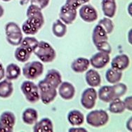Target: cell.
Returning a JSON list of instances; mask_svg holds the SVG:
<instances>
[{
  "label": "cell",
  "mask_w": 132,
  "mask_h": 132,
  "mask_svg": "<svg viewBox=\"0 0 132 132\" xmlns=\"http://www.w3.org/2000/svg\"><path fill=\"white\" fill-rule=\"evenodd\" d=\"M42 9L37 6L30 4L26 11V19L22 25L21 30L27 35H35L44 24V17Z\"/></svg>",
  "instance_id": "1"
},
{
  "label": "cell",
  "mask_w": 132,
  "mask_h": 132,
  "mask_svg": "<svg viewBox=\"0 0 132 132\" xmlns=\"http://www.w3.org/2000/svg\"><path fill=\"white\" fill-rule=\"evenodd\" d=\"M33 53L43 63H51L55 60L56 57L55 49L50 44L45 41L39 42Z\"/></svg>",
  "instance_id": "2"
},
{
  "label": "cell",
  "mask_w": 132,
  "mask_h": 132,
  "mask_svg": "<svg viewBox=\"0 0 132 132\" xmlns=\"http://www.w3.org/2000/svg\"><path fill=\"white\" fill-rule=\"evenodd\" d=\"M41 101L44 104L48 105L55 100L57 96V89L51 86L44 79L39 81L37 84Z\"/></svg>",
  "instance_id": "3"
},
{
  "label": "cell",
  "mask_w": 132,
  "mask_h": 132,
  "mask_svg": "<svg viewBox=\"0 0 132 132\" xmlns=\"http://www.w3.org/2000/svg\"><path fill=\"white\" fill-rule=\"evenodd\" d=\"M86 123L96 128L103 127L109 121V115L104 110H94L89 112L86 117Z\"/></svg>",
  "instance_id": "4"
},
{
  "label": "cell",
  "mask_w": 132,
  "mask_h": 132,
  "mask_svg": "<svg viewBox=\"0 0 132 132\" xmlns=\"http://www.w3.org/2000/svg\"><path fill=\"white\" fill-rule=\"evenodd\" d=\"M23 76L28 80H34L43 74L44 65L39 61H32L26 63L22 68Z\"/></svg>",
  "instance_id": "5"
},
{
  "label": "cell",
  "mask_w": 132,
  "mask_h": 132,
  "mask_svg": "<svg viewBox=\"0 0 132 132\" xmlns=\"http://www.w3.org/2000/svg\"><path fill=\"white\" fill-rule=\"evenodd\" d=\"M21 92L26 99L30 103H36L39 101L38 86L31 80L24 81L20 86Z\"/></svg>",
  "instance_id": "6"
},
{
  "label": "cell",
  "mask_w": 132,
  "mask_h": 132,
  "mask_svg": "<svg viewBox=\"0 0 132 132\" xmlns=\"http://www.w3.org/2000/svg\"><path fill=\"white\" fill-rule=\"evenodd\" d=\"M98 94L94 87H89L84 89L81 96V105L84 109L92 110L96 105Z\"/></svg>",
  "instance_id": "7"
},
{
  "label": "cell",
  "mask_w": 132,
  "mask_h": 132,
  "mask_svg": "<svg viewBox=\"0 0 132 132\" xmlns=\"http://www.w3.org/2000/svg\"><path fill=\"white\" fill-rule=\"evenodd\" d=\"M15 125V116L11 111H4L0 115V131L11 132Z\"/></svg>",
  "instance_id": "8"
},
{
  "label": "cell",
  "mask_w": 132,
  "mask_h": 132,
  "mask_svg": "<svg viewBox=\"0 0 132 132\" xmlns=\"http://www.w3.org/2000/svg\"><path fill=\"white\" fill-rule=\"evenodd\" d=\"M79 15L81 20L86 23H93L98 19L96 9L89 4H84L79 7Z\"/></svg>",
  "instance_id": "9"
},
{
  "label": "cell",
  "mask_w": 132,
  "mask_h": 132,
  "mask_svg": "<svg viewBox=\"0 0 132 132\" xmlns=\"http://www.w3.org/2000/svg\"><path fill=\"white\" fill-rule=\"evenodd\" d=\"M77 15V11L75 9L67 5L63 4L60 9L59 18L66 25H70L75 20Z\"/></svg>",
  "instance_id": "10"
},
{
  "label": "cell",
  "mask_w": 132,
  "mask_h": 132,
  "mask_svg": "<svg viewBox=\"0 0 132 132\" xmlns=\"http://www.w3.org/2000/svg\"><path fill=\"white\" fill-rule=\"evenodd\" d=\"M110 61V54L98 51L92 56L89 60L90 65L95 69H102L109 63Z\"/></svg>",
  "instance_id": "11"
},
{
  "label": "cell",
  "mask_w": 132,
  "mask_h": 132,
  "mask_svg": "<svg viewBox=\"0 0 132 132\" xmlns=\"http://www.w3.org/2000/svg\"><path fill=\"white\" fill-rule=\"evenodd\" d=\"M57 89L60 96L65 101L71 100L75 95V86L68 81H62Z\"/></svg>",
  "instance_id": "12"
},
{
  "label": "cell",
  "mask_w": 132,
  "mask_h": 132,
  "mask_svg": "<svg viewBox=\"0 0 132 132\" xmlns=\"http://www.w3.org/2000/svg\"><path fill=\"white\" fill-rule=\"evenodd\" d=\"M130 60L126 54H119L112 59L110 65L111 68L118 71L122 72L129 66Z\"/></svg>",
  "instance_id": "13"
},
{
  "label": "cell",
  "mask_w": 132,
  "mask_h": 132,
  "mask_svg": "<svg viewBox=\"0 0 132 132\" xmlns=\"http://www.w3.org/2000/svg\"><path fill=\"white\" fill-rule=\"evenodd\" d=\"M90 66L89 60L84 57H79L75 59L71 64V69L75 72L82 73L86 72Z\"/></svg>",
  "instance_id": "14"
},
{
  "label": "cell",
  "mask_w": 132,
  "mask_h": 132,
  "mask_svg": "<svg viewBox=\"0 0 132 132\" xmlns=\"http://www.w3.org/2000/svg\"><path fill=\"white\" fill-rule=\"evenodd\" d=\"M85 80L86 84L91 87H97L101 84V77L97 70L90 69L86 70L85 75Z\"/></svg>",
  "instance_id": "15"
},
{
  "label": "cell",
  "mask_w": 132,
  "mask_h": 132,
  "mask_svg": "<svg viewBox=\"0 0 132 132\" xmlns=\"http://www.w3.org/2000/svg\"><path fill=\"white\" fill-rule=\"evenodd\" d=\"M44 79L51 86L57 89L62 82V76L59 70L56 69H51L47 72Z\"/></svg>",
  "instance_id": "16"
},
{
  "label": "cell",
  "mask_w": 132,
  "mask_h": 132,
  "mask_svg": "<svg viewBox=\"0 0 132 132\" xmlns=\"http://www.w3.org/2000/svg\"><path fill=\"white\" fill-rule=\"evenodd\" d=\"M101 7L105 16L112 18L117 11V4L115 0H102Z\"/></svg>",
  "instance_id": "17"
},
{
  "label": "cell",
  "mask_w": 132,
  "mask_h": 132,
  "mask_svg": "<svg viewBox=\"0 0 132 132\" xmlns=\"http://www.w3.org/2000/svg\"><path fill=\"white\" fill-rule=\"evenodd\" d=\"M53 131V122L48 117H44L37 122L33 127L35 132H52Z\"/></svg>",
  "instance_id": "18"
},
{
  "label": "cell",
  "mask_w": 132,
  "mask_h": 132,
  "mask_svg": "<svg viewBox=\"0 0 132 132\" xmlns=\"http://www.w3.org/2000/svg\"><path fill=\"white\" fill-rule=\"evenodd\" d=\"M67 118L69 124L73 127L81 126L84 122V114L81 111L77 110H72L70 111L68 114Z\"/></svg>",
  "instance_id": "19"
},
{
  "label": "cell",
  "mask_w": 132,
  "mask_h": 132,
  "mask_svg": "<svg viewBox=\"0 0 132 132\" xmlns=\"http://www.w3.org/2000/svg\"><path fill=\"white\" fill-rule=\"evenodd\" d=\"M22 119L28 125H34L38 120V112L35 108H28L23 112Z\"/></svg>",
  "instance_id": "20"
},
{
  "label": "cell",
  "mask_w": 132,
  "mask_h": 132,
  "mask_svg": "<svg viewBox=\"0 0 132 132\" xmlns=\"http://www.w3.org/2000/svg\"><path fill=\"white\" fill-rule=\"evenodd\" d=\"M21 75V69L15 63L9 64L5 70L6 79L9 81L16 80Z\"/></svg>",
  "instance_id": "21"
},
{
  "label": "cell",
  "mask_w": 132,
  "mask_h": 132,
  "mask_svg": "<svg viewBox=\"0 0 132 132\" xmlns=\"http://www.w3.org/2000/svg\"><path fill=\"white\" fill-rule=\"evenodd\" d=\"M108 35L104 30V29L98 24L95 26L92 32V41L94 44L101 42L103 41H108Z\"/></svg>",
  "instance_id": "22"
},
{
  "label": "cell",
  "mask_w": 132,
  "mask_h": 132,
  "mask_svg": "<svg viewBox=\"0 0 132 132\" xmlns=\"http://www.w3.org/2000/svg\"><path fill=\"white\" fill-rule=\"evenodd\" d=\"M98 97L102 101L105 103H109L113 99H114L113 92H112V86L109 85H105L101 86L97 93Z\"/></svg>",
  "instance_id": "23"
},
{
  "label": "cell",
  "mask_w": 132,
  "mask_h": 132,
  "mask_svg": "<svg viewBox=\"0 0 132 132\" xmlns=\"http://www.w3.org/2000/svg\"><path fill=\"white\" fill-rule=\"evenodd\" d=\"M13 86L11 81L8 79H2L0 81V98H8L12 95Z\"/></svg>",
  "instance_id": "24"
},
{
  "label": "cell",
  "mask_w": 132,
  "mask_h": 132,
  "mask_svg": "<svg viewBox=\"0 0 132 132\" xmlns=\"http://www.w3.org/2000/svg\"><path fill=\"white\" fill-rule=\"evenodd\" d=\"M67 26L66 24L60 19L56 20L52 25V32L58 38H62L67 33Z\"/></svg>",
  "instance_id": "25"
},
{
  "label": "cell",
  "mask_w": 132,
  "mask_h": 132,
  "mask_svg": "<svg viewBox=\"0 0 132 132\" xmlns=\"http://www.w3.org/2000/svg\"><path fill=\"white\" fill-rule=\"evenodd\" d=\"M32 52L28 50L26 47L19 45L18 47L16 48L14 53L15 59L20 63H26L30 59L32 54Z\"/></svg>",
  "instance_id": "26"
},
{
  "label": "cell",
  "mask_w": 132,
  "mask_h": 132,
  "mask_svg": "<svg viewBox=\"0 0 132 132\" xmlns=\"http://www.w3.org/2000/svg\"><path fill=\"white\" fill-rule=\"evenodd\" d=\"M109 103L108 110L111 113L121 114L122 112H124V111L126 110L124 102L120 99V98L113 99L112 101H111Z\"/></svg>",
  "instance_id": "27"
},
{
  "label": "cell",
  "mask_w": 132,
  "mask_h": 132,
  "mask_svg": "<svg viewBox=\"0 0 132 132\" xmlns=\"http://www.w3.org/2000/svg\"><path fill=\"white\" fill-rule=\"evenodd\" d=\"M122 78V72L118 71L113 68H109L105 72V79L110 84H114L121 81Z\"/></svg>",
  "instance_id": "28"
},
{
  "label": "cell",
  "mask_w": 132,
  "mask_h": 132,
  "mask_svg": "<svg viewBox=\"0 0 132 132\" xmlns=\"http://www.w3.org/2000/svg\"><path fill=\"white\" fill-rule=\"evenodd\" d=\"M39 41L35 37H26L23 39L22 42H21L20 45L26 47V48H28L29 51L33 53V51L35 49Z\"/></svg>",
  "instance_id": "29"
},
{
  "label": "cell",
  "mask_w": 132,
  "mask_h": 132,
  "mask_svg": "<svg viewBox=\"0 0 132 132\" xmlns=\"http://www.w3.org/2000/svg\"><path fill=\"white\" fill-rule=\"evenodd\" d=\"M112 89L114 98H121L127 92V85L124 83H120V82L113 84L112 86Z\"/></svg>",
  "instance_id": "30"
},
{
  "label": "cell",
  "mask_w": 132,
  "mask_h": 132,
  "mask_svg": "<svg viewBox=\"0 0 132 132\" xmlns=\"http://www.w3.org/2000/svg\"><path fill=\"white\" fill-rule=\"evenodd\" d=\"M6 35H13L23 33L21 28L15 22H9L5 26Z\"/></svg>",
  "instance_id": "31"
},
{
  "label": "cell",
  "mask_w": 132,
  "mask_h": 132,
  "mask_svg": "<svg viewBox=\"0 0 132 132\" xmlns=\"http://www.w3.org/2000/svg\"><path fill=\"white\" fill-rule=\"evenodd\" d=\"M98 24L104 29V30L106 32L108 35L111 34L114 30V23L110 18L108 17H105L101 19Z\"/></svg>",
  "instance_id": "32"
},
{
  "label": "cell",
  "mask_w": 132,
  "mask_h": 132,
  "mask_svg": "<svg viewBox=\"0 0 132 132\" xmlns=\"http://www.w3.org/2000/svg\"><path fill=\"white\" fill-rule=\"evenodd\" d=\"M23 39V33L18 34V35H13L6 36V41L8 43L14 46H18L20 45Z\"/></svg>",
  "instance_id": "33"
},
{
  "label": "cell",
  "mask_w": 132,
  "mask_h": 132,
  "mask_svg": "<svg viewBox=\"0 0 132 132\" xmlns=\"http://www.w3.org/2000/svg\"><path fill=\"white\" fill-rule=\"evenodd\" d=\"M95 46H96L97 50L98 51H101V52L108 53V54L112 52L111 45L110 44L108 41H103L101 42H99V43L95 44Z\"/></svg>",
  "instance_id": "34"
},
{
  "label": "cell",
  "mask_w": 132,
  "mask_h": 132,
  "mask_svg": "<svg viewBox=\"0 0 132 132\" xmlns=\"http://www.w3.org/2000/svg\"><path fill=\"white\" fill-rule=\"evenodd\" d=\"M87 2H89L88 0H66L65 4L75 9H77L81 5H83Z\"/></svg>",
  "instance_id": "35"
},
{
  "label": "cell",
  "mask_w": 132,
  "mask_h": 132,
  "mask_svg": "<svg viewBox=\"0 0 132 132\" xmlns=\"http://www.w3.org/2000/svg\"><path fill=\"white\" fill-rule=\"evenodd\" d=\"M50 0H30V4L37 6L40 9L43 10L49 4Z\"/></svg>",
  "instance_id": "36"
},
{
  "label": "cell",
  "mask_w": 132,
  "mask_h": 132,
  "mask_svg": "<svg viewBox=\"0 0 132 132\" xmlns=\"http://www.w3.org/2000/svg\"><path fill=\"white\" fill-rule=\"evenodd\" d=\"M124 104H125V108L128 110L129 111L132 110V97L131 96L127 97L123 101Z\"/></svg>",
  "instance_id": "37"
},
{
  "label": "cell",
  "mask_w": 132,
  "mask_h": 132,
  "mask_svg": "<svg viewBox=\"0 0 132 132\" xmlns=\"http://www.w3.org/2000/svg\"><path fill=\"white\" fill-rule=\"evenodd\" d=\"M68 131L70 132H86L87 130L84 129L83 127H80L79 126L78 127H73L72 128H70L68 129Z\"/></svg>",
  "instance_id": "38"
},
{
  "label": "cell",
  "mask_w": 132,
  "mask_h": 132,
  "mask_svg": "<svg viewBox=\"0 0 132 132\" xmlns=\"http://www.w3.org/2000/svg\"><path fill=\"white\" fill-rule=\"evenodd\" d=\"M4 77H5V70L2 64L0 63V81L4 79Z\"/></svg>",
  "instance_id": "39"
},
{
  "label": "cell",
  "mask_w": 132,
  "mask_h": 132,
  "mask_svg": "<svg viewBox=\"0 0 132 132\" xmlns=\"http://www.w3.org/2000/svg\"><path fill=\"white\" fill-rule=\"evenodd\" d=\"M127 126H126V127H127V129L129 131H132V117H129V119L127 120Z\"/></svg>",
  "instance_id": "40"
},
{
  "label": "cell",
  "mask_w": 132,
  "mask_h": 132,
  "mask_svg": "<svg viewBox=\"0 0 132 132\" xmlns=\"http://www.w3.org/2000/svg\"><path fill=\"white\" fill-rule=\"evenodd\" d=\"M4 14V9L2 7V6L0 4V18L2 17Z\"/></svg>",
  "instance_id": "41"
},
{
  "label": "cell",
  "mask_w": 132,
  "mask_h": 132,
  "mask_svg": "<svg viewBox=\"0 0 132 132\" xmlns=\"http://www.w3.org/2000/svg\"><path fill=\"white\" fill-rule=\"evenodd\" d=\"M131 4H129V13L130 15H131Z\"/></svg>",
  "instance_id": "42"
},
{
  "label": "cell",
  "mask_w": 132,
  "mask_h": 132,
  "mask_svg": "<svg viewBox=\"0 0 132 132\" xmlns=\"http://www.w3.org/2000/svg\"><path fill=\"white\" fill-rule=\"evenodd\" d=\"M0 1H3V2H9L11 0H0Z\"/></svg>",
  "instance_id": "43"
},
{
  "label": "cell",
  "mask_w": 132,
  "mask_h": 132,
  "mask_svg": "<svg viewBox=\"0 0 132 132\" xmlns=\"http://www.w3.org/2000/svg\"><path fill=\"white\" fill-rule=\"evenodd\" d=\"M88 1H89H89H90V0H88Z\"/></svg>",
  "instance_id": "44"
}]
</instances>
